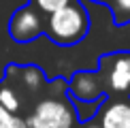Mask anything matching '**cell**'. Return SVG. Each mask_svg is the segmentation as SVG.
Segmentation results:
<instances>
[{
	"instance_id": "12",
	"label": "cell",
	"mask_w": 130,
	"mask_h": 128,
	"mask_svg": "<svg viewBox=\"0 0 130 128\" xmlns=\"http://www.w3.org/2000/svg\"><path fill=\"white\" fill-rule=\"evenodd\" d=\"M85 128H102V126H100V124H88Z\"/></svg>"
},
{
	"instance_id": "9",
	"label": "cell",
	"mask_w": 130,
	"mask_h": 128,
	"mask_svg": "<svg viewBox=\"0 0 130 128\" xmlns=\"http://www.w3.org/2000/svg\"><path fill=\"white\" fill-rule=\"evenodd\" d=\"M21 79H24V85L32 92H36V90L41 88V83L45 81V77H43V71L36 66H24L21 68Z\"/></svg>"
},
{
	"instance_id": "8",
	"label": "cell",
	"mask_w": 130,
	"mask_h": 128,
	"mask_svg": "<svg viewBox=\"0 0 130 128\" xmlns=\"http://www.w3.org/2000/svg\"><path fill=\"white\" fill-rule=\"evenodd\" d=\"M109 7H111L115 26H126V24H130V0H111Z\"/></svg>"
},
{
	"instance_id": "1",
	"label": "cell",
	"mask_w": 130,
	"mask_h": 128,
	"mask_svg": "<svg viewBox=\"0 0 130 128\" xmlns=\"http://www.w3.org/2000/svg\"><path fill=\"white\" fill-rule=\"evenodd\" d=\"M45 32L60 47L77 45L90 32V15L79 0H70L64 9L47 15Z\"/></svg>"
},
{
	"instance_id": "2",
	"label": "cell",
	"mask_w": 130,
	"mask_h": 128,
	"mask_svg": "<svg viewBox=\"0 0 130 128\" xmlns=\"http://www.w3.org/2000/svg\"><path fill=\"white\" fill-rule=\"evenodd\" d=\"M98 75L105 85V94L130 96V51L102 56L98 62Z\"/></svg>"
},
{
	"instance_id": "10",
	"label": "cell",
	"mask_w": 130,
	"mask_h": 128,
	"mask_svg": "<svg viewBox=\"0 0 130 128\" xmlns=\"http://www.w3.org/2000/svg\"><path fill=\"white\" fill-rule=\"evenodd\" d=\"M68 2H70V0H34V7L39 9L41 13L51 15V13H56V11L64 9Z\"/></svg>"
},
{
	"instance_id": "6",
	"label": "cell",
	"mask_w": 130,
	"mask_h": 128,
	"mask_svg": "<svg viewBox=\"0 0 130 128\" xmlns=\"http://www.w3.org/2000/svg\"><path fill=\"white\" fill-rule=\"evenodd\" d=\"M102 128H130V96H115L105 100L100 109Z\"/></svg>"
},
{
	"instance_id": "5",
	"label": "cell",
	"mask_w": 130,
	"mask_h": 128,
	"mask_svg": "<svg viewBox=\"0 0 130 128\" xmlns=\"http://www.w3.org/2000/svg\"><path fill=\"white\" fill-rule=\"evenodd\" d=\"M68 96L77 103H96L105 96V85L98 71H79L68 81Z\"/></svg>"
},
{
	"instance_id": "3",
	"label": "cell",
	"mask_w": 130,
	"mask_h": 128,
	"mask_svg": "<svg viewBox=\"0 0 130 128\" xmlns=\"http://www.w3.org/2000/svg\"><path fill=\"white\" fill-rule=\"evenodd\" d=\"M77 122L75 109L62 98H45L32 109L26 120L28 128H73Z\"/></svg>"
},
{
	"instance_id": "7",
	"label": "cell",
	"mask_w": 130,
	"mask_h": 128,
	"mask_svg": "<svg viewBox=\"0 0 130 128\" xmlns=\"http://www.w3.org/2000/svg\"><path fill=\"white\" fill-rule=\"evenodd\" d=\"M0 107H4L11 113H17L21 109V100H19V94L15 92L11 85H0Z\"/></svg>"
},
{
	"instance_id": "14",
	"label": "cell",
	"mask_w": 130,
	"mask_h": 128,
	"mask_svg": "<svg viewBox=\"0 0 130 128\" xmlns=\"http://www.w3.org/2000/svg\"><path fill=\"white\" fill-rule=\"evenodd\" d=\"M21 128H28V126H26V124H24V126H21Z\"/></svg>"
},
{
	"instance_id": "4",
	"label": "cell",
	"mask_w": 130,
	"mask_h": 128,
	"mask_svg": "<svg viewBox=\"0 0 130 128\" xmlns=\"http://www.w3.org/2000/svg\"><path fill=\"white\" fill-rule=\"evenodd\" d=\"M43 32H45L43 19L36 7H32V4L19 7L9 19V34L15 43H30L39 39Z\"/></svg>"
},
{
	"instance_id": "13",
	"label": "cell",
	"mask_w": 130,
	"mask_h": 128,
	"mask_svg": "<svg viewBox=\"0 0 130 128\" xmlns=\"http://www.w3.org/2000/svg\"><path fill=\"white\" fill-rule=\"evenodd\" d=\"M96 2H102V4H109L111 0H96Z\"/></svg>"
},
{
	"instance_id": "11",
	"label": "cell",
	"mask_w": 130,
	"mask_h": 128,
	"mask_svg": "<svg viewBox=\"0 0 130 128\" xmlns=\"http://www.w3.org/2000/svg\"><path fill=\"white\" fill-rule=\"evenodd\" d=\"M26 122L21 120V117H17L15 113H11V111H7L4 107H0V128H21Z\"/></svg>"
}]
</instances>
